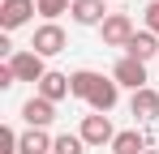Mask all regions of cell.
Masks as SVG:
<instances>
[{
  "label": "cell",
  "instance_id": "6da1fadb",
  "mask_svg": "<svg viewBox=\"0 0 159 154\" xmlns=\"http://www.w3.org/2000/svg\"><path fill=\"white\" fill-rule=\"evenodd\" d=\"M78 137L86 141V146H95V150H103V146H112V141H116V128H112V120H107V116H99V111H90V116L82 120Z\"/></svg>",
  "mask_w": 159,
  "mask_h": 154
},
{
  "label": "cell",
  "instance_id": "7a4b0ae2",
  "mask_svg": "<svg viewBox=\"0 0 159 154\" xmlns=\"http://www.w3.org/2000/svg\"><path fill=\"white\" fill-rule=\"evenodd\" d=\"M99 34H103L107 47H129V39L138 34V30H133V17H129V13H107V22L99 26Z\"/></svg>",
  "mask_w": 159,
  "mask_h": 154
},
{
  "label": "cell",
  "instance_id": "3957f363",
  "mask_svg": "<svg viewBox=\"0 0 159 154\" xmlns=\"http://www.w3.org/2000/svg\"><path fill=\"white\" fill-rule=\"evenodd\" d=\"M65 43H69V39H65V30H60L56 22H43L39 30H34V39H30V51H39V56L48 60V56H60Z\"/></svg>",
  "mask_w": 159,
  "mask_h": 154
},
{
  "label": "cell",
  "instance_id": "277c9868",
  "mask_svg": "<svg viewBox=\"0 0 159 154\" xmlns=\"http://www.w3.org/2000/svg\"><path fill=\"white\" fill-rule=\"evenodd\" d=\"M112 81H116V86H129L133 94H138V90H146V64L133 60V56H120L116 69H112Z\"/></svg>",
  "mask_w": 159,
  "mask_h": 154
},
{
  "label": "cell",
  "instance_id": "5b68a950",
  "mask_svg": "<svg viewBox=\"0 0 159 154\" xmlns=\"http://www.w3.org/2000/svg\"><path fill=\"white\" fill-rule=\"evenodd\" d=\"M9 64H13V73H17V81H34V86H39L43 77L52 73V69L43 64V56H39V51H17V56H13Z\"/></svg>",
  "mask_w": 159,
  "mask_h": 154
},
{
  "label": "cell",
  "instance_id": "8992f818",
  "mask_svg": "<svg viewBox=\"0 0 159 154\" xmlns=\"http://www.w3.org/2000/svg\"><path fill=\"white\" fill-rule=\"evenodd\" d=\"M30 13H39L34 0H4V4H0V26H4V30H17V26L30 22Z\"/></svg>",
  "mask_w": 159,
  "mask_h": 154
},
{
  "label": "cell",
  "instance_id": "52a82bcc",
  "mask_svg": "<svg viewBox=\"0 0 159 154\" xmlns=\"http://www.w3.org/2000/svg\"><path fill=\"white\" fill-rule=\"evenodd\" d=\"M22 120H26L30 128H48V124L56 120V103H48V99H39V94H34V99L22 103Z\"/></svg>",
  "mask_w": 159,
  "mask_h": 154
},
{
  "label": "cell",
  "instance_id": "ba28073f",
  "mask_svg": "<svg viewBox=\"0 0 159 154\" xmlns=\"http://www.w3.org/2000/svg\"><path fill=\"white\" fill-rule=\"evenodd\" d=\"M69 17H73L78 26H103L107 22V4L103 0H73Z\"/></svg>",
  "mask_w": 159,
  "mask_h": 154
},
{
  "label": "cell",
  "instance_id": "9c48e42d",
  "mask_svg": "<svg viewBox=\"0 0 159 154\" xmlns=\"http://www.w3.org/2000/svg\"><path fill=\"white\" fill-rule=\"evenodd\" d=\"M129 111L142 120V124L159 120V90H151V86H146V90H138V94H133V103H129Z\"/></svg>",
  "mask_w": 159,
  "mask_h": 154
},
{
  "label": "cell",
  "instance_id": "30bf717a",
  "mask_svg": "<svg viewBox=\"0 0 159 154\" xmlns=\"http://www.w3.org/2000/svg\"><path fill=\"white\" fill-rule=\"evenodd\" d=\"M116 99H120V86H116L112 77H103V81L95 86V94H90L86 103H90V111H99V116H107V111L116 107Z\"/></svg>",
  "mask_w": 159,
  "mask_h": 154
},
{
  "label": "cell",
  "instance_id": "8fae6325",
  "mask_svg": "<svg viewBox=\"0 0 159 154\" xmlns=\"http://www.w3.org/2000/svg\"><path fill=\"white\" fill-rule=\"evenodd\" d=\"M125 56L142 60V64H146V60H155V56H159V34H151V30H138V34L129 39V47H125Z\"/></svg>",
  "mask_w": 159,
  "mask_h": 154
},
{
  "label": "cell",
  "instance_id": "7c38bea8",
  "mask_svg": "<svg viewBox=\"0 0 159 154\" xmlns=\"http://www.w3.org/2000/svg\"><path fill=\"white\" fill-rule=\"evenodd\" d=\"M73 90H69V73H48L43 81H39V99H48V103H60V99H69Z\"/></svg>",
  "mask_w": 159,
  "mask_h": 154
},
{
  "label": "cell",
  "instance_id": "4fadbf2b",
  "mask_svg": "<svg viewBox=\"0 0 159 154\" xmlns=\"http://www.w3.org/2000/svg\"><path fill=\"white\" fill-rule=\"evenodd\" d=\"M146 150H151V137H142L138 128L116 133V141H112V154H146Z\"/></svg>",
  "mask_w": 159,
  "mask_h": 154
},
{
  "label": "cell",
  "instance_id": "5bb4252c",
  "mask_svg": "<svg viewBox=\"0 0 159 154\" xmlns=\"http://www.w3.org/2000/svg\"><path fill=\"white\" fill-rule=\"evenodd\" d=\"M99 81H103V73H95V69H78V73H69V90H73V99H90Z\"/></svg>",
  "mask_w": 159,
  "mask_h": 154
},
{
  "label": "cell",
  "instance_id": "9a60e30c",
  "mask_svg": "<svg viewBox=\"0 0 159 154\" xmlns=\"http://www.w3.org/2000/svg\"><path fill=\"white\" fill-rule=\"evenodd\" d=\"M52 137L43 133V128H30V133H22V141H17V154H52Z\"/></svg>",
  "mask_w": 159,
  "mask_h": 154
},
{
  "label": "cell",
  "instance_id": "2e32d148",
  "mask_svg": "<svg viewBox=\"0 0 159 154\" xmlns=\"http://www.w3.org/2000/svg\"><path fill=\"white\" fill-rule=\"evenodd\" d=\"M82 150H86V141H82L78 133H60L56 146H52V154H82Z\"/></svg>",
  "mask_w": 159,
  "mask_h": 154
},
{
  "label": "cell",
  "instance_id": "e0dca14e",
  "mask_svg": "<svg viewBox=\"0 0 159 154\" xmlns=\"http://www.w3.org/2000/svg\"><path fill=\"white\" fill-rule=\"evenodd\" d=\"M34 4H39V13H43L48 22H56L60 13H69V9H73V0H34Z\"/></svg>",
  "mask_w": 159,
  "mask_h": 154
},
{
  "label": "cell",
  "instance_id": "ac0fdd59",
  "mask_svg": "<svg viewBox=\"0 0 159 154\" xmlns=\"http://www.w3.org/2000/svg\"><path fill=\"white\" fill-rule=\"evenodd\" d=\"M17 141H22V137H17L13 128H0V154H17Z\"/></svg>",
  "mask_w": 159,
  "mask_h": 154
},
{
  "label": "cell",
  "instance_id": "d6986e66",
  "mask_svg": "<svg viewBox=\"0 0 159 154\" xmlns=\"http://www.w3.org/2000/svg\"><path fill=\"white\" fill-rule=\"evenodd\" d=\"M142 17H146V30H151V34H159V0H151V4L142 9Z\"/></svg>",
  "mask_w": 159,
  "mask_h": 154
},
{
  "label": "cell",
  "instance_id": "ffe728a7",
  "mask_svg": "<svg viewBox=\"0 0 159 154\" xmlns=\"http://www.w3.org/2000/svg\"><path fill=\"white\" fill-rule=\"evenodd\" d=\"M0 86H4V90H9V86H17V73H13V64H9V60L0 64Z\"/></svg>",
  "mask_w": 159,
  "mask_h": 154
},
{
  "label": "cell",
  "instance_id": "44dd1931",
  "mask_svg": "<svg viewBox=\"0 0 159 154\" xmlns=\"http://www.w3.org/2000/svg\"><path fill=\"white\" fill-rule=\"evenodd\" d=\"M146 154H159V150H146Z\"/></svg>",
  "mask_w": 159,
  "mask_h": 154
}]
</instances>
